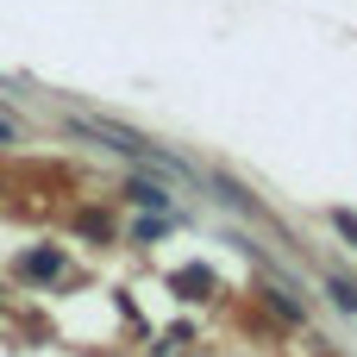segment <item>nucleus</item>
<instances>
[{"instance_id": "3", "label": "nucleus", "mask_w": 357, "mask_h": 357, "mask_svg": "<svg viewBox=\"0 0 357 357\" xmlns=\"http://www.w3.org/2000/svg\"><path fill=\"white\" fill-rule=\"evenodd\" d=\"M6 138H13V126H6V119H0V144H6Z\"/></svg>"}, {"instance_id": "1", "label": "nucleus", "mask_w": 357, "mask_h": 357, "mask_svg": "<svg viewBox=\"0 0 357 357\" xmlns=\"http://www.w3.org/2000/svg\"><path fill=\"white\" fill-rule=\"evenodd\" d=\"M132 195H138V201H144V207H169V195H163V188H151V182H138V188H132Z\"/></svg>"}, {"instance_id": "2", "label": "nucleus", "mask_w": 357, "mask_h": 357, "mask_svg": "<svg viewBox=\"0 0 357 357\" xmlns=\"http://www.w3.org/2000/svg\"><path fill=\"white\" fill-rule=\"evenodd\" d=\"M333 226H339V232H345V238L357 245V220H351V213H333Z\"/></svg>"}]
</instances>
